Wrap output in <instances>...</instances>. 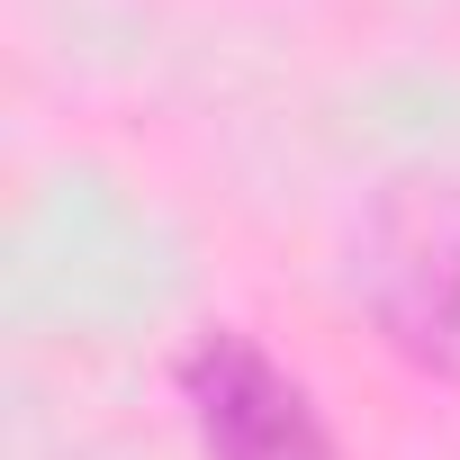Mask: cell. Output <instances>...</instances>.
<instances>
[{"instance_id": "obj_2", "label": "cell", "mask_w": 460, "mask_h": 460, "mask_svg": "<svg viewBox=\"0 0 460 460\" xmlns=\"http://www.w3.org/2000/svg\"><path fill=\"white\" fill-rule=\"evenodd\" d=\"M172 397L199 460H334V424L316 388L244 325H208L172 361Z\"/></svg>"}, {"instance_id": "obj_1", "label": "cell", "mask_w": 460, "mask_h": 460, "mask_svg": "<svg viewBox=\"0 0 460 460\" xmlns=\"http://www.w3.org/2000/svg\"><path fill=\"white\" fill-rule=\"evenodd\" d=\"M352 289L379 343L415 379L460 388V181L451 172H424L370 199Z\"/></svg>"}]
</instances>
